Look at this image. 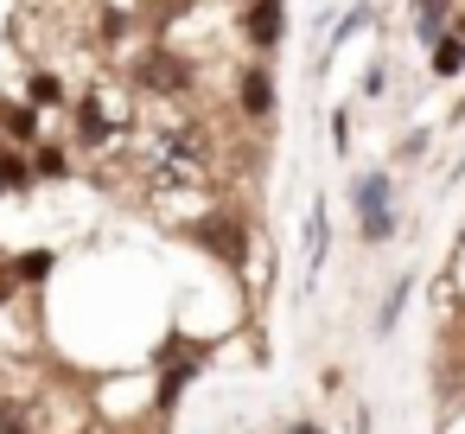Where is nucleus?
<instances>
[{"label": "nucleus", "mask_w": 465, "mask_h": 434, "mask_svg": "<svg viewBox=\"0 0 465 434\" xmlns=\"http://www.w3.org/2000/svg\"><path fill=\"white\" fill-rule=\"evenodd\" d=\"M134 167L153 192H211L217 186V141L204 122L173 116L134 135Z\"/></svg>", "instance_id": "1"}, {"label": "nucleus", "mask_w": 465, "mask_h": 434, "mask_svg": "<svg viewBox=\"0 0 465 434\" xmlns=\"http://www.w3.org/2000/svg\"><path fill=\"white\" fill-rule=\"evenodd\" d=\"M128 128H134V116H128V96H122L115 84H96V90L77 103V147L103 154V147H115Z\"/></svg>", "instance_id": "2"}, {"label": "nucleus", "mask_w": 465, "mask_h": 434, "mask_svg": "<svg viewBox=\"0 0 465 434\" xmlns=\"http://www.w3.org/2000/svg\"><path fill=\"white\" fill-rule=\"evenodd\" d=\"M192 237H198L223 268H242V262H249V224H242L236 211H204V217L192 224Z\"/></svg>", "instance_id": "3"}, {"label": "nucleus", "mask_w": 465, "mask_h": 434, "mask_svg": "<svg viewBox=\"0 0 465 434\" xmlns=\"http://www.w3.org/2000/svg\"><path fill=\"white\" fill-rule=\"evenodd\" d=\"M134 90H147V96H185L192 90V65L179 52H147L134 65Z\"/></svg>", "instance_id": "4"}, {"label": "nucleus", "mask_w": 465, "mask_h": 434, "mask_svg": "<svg viewBox=\"0 0 465 434\" xmlns=\"http://www.w3.org/2000/svg\"><path fill=\"white\" fill-rule=\"evenodd\" d=\"M287 33V0H249V14H242V39L255 52H274Z\"/></svg>", "instance_id": "5"}, {"label": "nucleus", "mask_w": 465, "mask_h": 434, "mask_svg": "<svg viewBox=\"0 0 465 434\" xmlns=\"http://www.w3.org/2000/svg\"><path fill=\"white\" fill-rule=\"evenodd\" d=\"M236 109H242L249 122H274V77H268L262 65L236 71Z\"/></svg>", "instance_id": "6"}, {"label": "nucleus", "mask_w": 465, "mask_h": 434, "mask_svg": "<svg viewBox=\"0 0 465 434\" xmlns=\"http://www.w3.org/2000/svg\"><path fill=\"white\" fill-rule=\"evenodd\" d=\"M351 198H357V217H376V211H395V179H389V173H363Z\"/></svg>", "instance_id": "7"}, {"label": "nucleus", "mask_w": 465, "mask_h": 434, "mask_svg": "<svg viewBox=\"0 0 465 434\" xmlns=\"http://www.w3.org/2000/svg\"><path fill=\"white\" fill-rule=\"evenodd\" d=\"M0 434H45L39 402H26V396H0Z\"/></svg>", "instance_id": "8"}, {"label": "nucleus", "mask_w": 465, "mask_h": 434, "mask_svg": "<svg viewBox=\"0 0 465 434\" xmlns=\"http://www.w3.org/2000/svg\"><path fill=\"white\" fill-rule=\"evenodd\" d=\"M446 26H452V0H414V33H420V45L446 39Z\"/></svg>", "instance_id": "9"}, {"label": "nucleus", "mask_w": 465, "mask_h": 434, "mask_svg": "<svg viewBox=\"0 0 465 434\" xmlns=\"http://www.w3.org/2000/svg\"><path fill=\"white\" fill-rule=\"evenodd\" d=\"M325 249H331V224H325V205L312 211V224H306V288L319 281V268H325Z\"/></svg>", "instance_id": "10"}, {"label": "nucleus", "mask_w": 465, "mask_h": 434, "mask_svg": "<svg viewBox=\"0 0 465 434\" xmlns=\"http://www.w3.org/2000/svg\"><path fill=\"white\" fill-rule=\"evenodd\" d=\"M427 65H433V77H459V71H465V39H452V33L433 39V45H427Z\"/></svg>", "instance_id": "11"}, {"label": "nucleus", "mask_w": 465, "mask_h": 434, "mask_svg": "<svg viewBox=\"0 0 465 434\" xmlns=\"http://www.w3.org/2000/svg\"><path fill=\"white\" fill-rule=\"evenodd\" d=\"M7 268H14V281H20V288H39V281L52 275V249H26V256H14Z\"/></svg>", "instance_id": "12"}, {"label": "nucleus", "mask_w": 465, "mask_h": 434, "mask_svg": "<svg viewBox=\"0 0 465 434\" xmlns=\"http://www.w3.org/2000/svg\"><path fill=\"white\" fill-rule=\"evenodd\" d=\"M401 307H408V275H401V281H389V294H382V313H376V332H395Z\"/></svg>", "instance_id": "13"}, {"label": "nucleus", "mask_w": 465, "mask_h": 434, "mask_svg": "<svg viewBox=\"0 0 465 434\" xmlns=\"http://www.w3.org/2000/svg\"><path fill=\"white\" fill-rule=\"evenodd\" d=\"M363 26H370V7H351V14H344V26H338V33H331V39H325V52H319V58H331V52H338V45H344V39H357V33H363Z\"/></svg>", "instance_id": "14"}, {"label": "nucleus", "mask_w": 465, "mask_h": 434, "mask_svg": "<svg viewBox=\"0 0 465 434\" xmlns=\"http://www.w3.org/2000/svg\"><path fill=\"white\" fill-rule=\"evenodd\" d=\"M33 186V167L14 160V154H0V192H26Z\"/></svg>", "instance_id": "15"}, {"label": "nucleus", "mask_w": 465, "mask_h": 434, "mask_svg": "<svg viewBox=\"0 0 465 434\" xmlns=\"http://www.w3.org/2000/svg\"><path fill=\"white\" fill-rule=\"evenodd\" d=\"M26 96H33V103H45V109H52V103H64V84H58V77H52V71H33V84H26Z\"/></svg>", "instance_id": "16"}, {"label": "nucleus", "mask_w": 465, "mask_h": 434, "mask_svg": "<svg viewBox=\"0 0 465 434\" xmlns=\"http://www.w3.org/2000/svg\"><path fill=\"white\" fill-rule=\"evenodd\" d=\"M7 135H14V141H39V122H33V109H7Z\"/></svg>", "instance_id": "17"}, {"label": "nucleus", "mask_w": 465, "mask_h": 434, "mask_svg": "<svg viewBox=\"0 0 465 434\" xmlns=\"http://www.w3.org/2000/svg\"><path fill=\"white\" fill-rule=\"evenodd\" d=\"M33 173H39V179H64V154H58V147H39V154H33Z\"/></svg>", "instance_id": "18"}, {"label": "nucleus", "mask_w": 465, "mask_h": 434, "mask_svg": "<svg viewBox=\"0 0 465 434\" xmlns=\"http://www.w3.org/2000/svg\"><path fill=\"white\" fill-rule=\"evenodd\" d=\"M382 90H389V71L370 65V71H363V96H382Z\"/></svg>", "instance_id": "19"}, {"label": "nucleus", "mask_w": 465, "mask_h": 434, "mask_svg": "<svg viewBox=\"0 0 465 434\" xmlns=\"http://www.w3.org/2000/svg\"><path fill=\"white\" fill-rule=\"evenodd\" d=\"M14 294H20V281H14V268H7V262H0V307H7Z\"/></svg>", "instance_id": "20"}, {"label": "nucleus", "mask_w": 465, "mask_h": 434, "mask_svg": "<svg viewBox=\"0 0 465 434\" xmlns=\"http://www.w3.org/2000/svg\"><path fill=\"white\" fill-rule=\"evenodd\" d=\"M287 434H325V428H319V421H293Z\"/></svg>", "instance_id": "21"}]
</instances>
